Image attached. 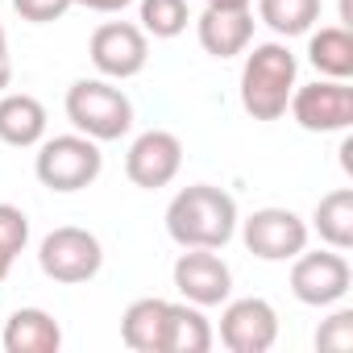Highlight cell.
Masks as SVG:
<instances>
[{"label":"cell","mask_w":353,"mask_h":353,"mask_svg":"<svg viewBox=\"0 0 353 353\" xmlns=\"http://www.w3.org/2000/svg\"><path fill=\"white\" fill-rule=\"evenodd\" d=\"M88 54H92V67L104 79L125 83V79H133V75L145 71V63H150V38L133 21H104V26L92 30Z\"/></svg>","instance_id":"cell-9"},{"label":"cell","mask_w":353,"mask_h":353,"mask_svg":"<svg viewBox=\"0 0 353 353\" xmlns=\"http://www.w3.org/2000/svg\"><path fill=\"white\" fill-rule=\"evenodd\" d=\"M320 0H258V21L279 38H303L320 21Z\"/></svg>","instance_id":"cell-20"},{"label":"cell","mask_w":353,"mask_h":353,"mask_svg":"<svg viewBox=\"0 0 353 353\" xmlns=\"http://www.w3.org/2000/svg\"><path fill=\"white\" fill-rule=\"evenodd\" d=\"M71 5H79L88 13H121V9L133 5V0H71Z\"/></svg>","instance_id":"cell-26"},{"label":"cell","mask_w":353,"mask_h":353,"mask_svg":"<svg viewBox=\"0 0 353 353\" xmlns=\"http://www.w3.org/2000/svg\"><path fill=\"white\" fill-rule=\"evenodd\" d=\"M299 83V59L287 42H258L241 63V108L254 121H283Z\"/></svg>","instance_id":"cell-2"},{"label":"cell","mask_w":353,"mask_h":353,"mask_svg":"<svg viewBox=\"0 0 353 353\" xmlns=\"http://www.w3.org/2000/svg\"><path fill=\"white\" fill-rule=\"evenodd\" d=\"M237 229L245 250L262 262H291L299 250H307V237H312L307 221L295 208H279V204L250 212L245 221H237Z\"/></svg>","instance_id":"cell-7"},{"label":"cell","mask_w":353,"mask_h":353,"mask_svg":"<svg viewBox=\"0 0 353 353\" xmlns=\"http://www.w3.org/2000/svg\"><path fill=\"white\" fill-rule=\"evenodd\" d=\"M137 21L145 30V38H179L192 21L188 13V0H137Z\"/></svg>","instance_id":"cell-21"},{"label":"cell","mask_w":353,"mask_h":353,"mask_svg":"<svg viewBox=\"0 0 353 353\" xmlns=\"http://www.w3.org/2000/svg\"><path fill=\"white\" fill-rule=\"evenodd\" d=\"M0 345H5V353H59L63 349V328L46 307H17L5 320Z\"/></svg>","instance_id":"cell-15"},{"label":"cell","mask_w":353,"mask_h":353,"mask_svg":"<svg viewBox=\"0 0 353 353\" xmlns=\"http://www.w3.org/2000/svg\"><path fill=\"white\" fill-rule=\"evenodd\" d=\"M170 279L196 307H221L233 295V270L221 258V250H183L170 266Z\"/></svg>","instance_id":"cell-12"},{"label":"cell","mask_w":353,"mask_h":353,"mask_svg":"<svg viewBox=\"0 0 353 353\" xmlns=\"http://www.w3.org/2000/svg\"><path fill=\"white\" fill-rule=\"evenodd\" d=\"M316 349L320 353H349L353 349V307H336L316 328Z\"/></svg>","instance_id":"cell-22"},{"label":"cell","mask_w":353,"mask_h":353,"mask_svg":"<svg viewBox=\"0 0 353 353\" xmlns=\"http://www.w3.org/2000/svg\"><path fill=\"white\" fill-rule=\"evenodd\" d=\"M67 121L75 125V133L92 137V141H121L133 129V100L104 75L96 79H75L67 88Z\"/></svg>","instance_id":"cell-3"},{"label":"cell","mask_w":353,"mask_h":353,"mask_svg":"<svg viewBox=\"0 0 353 353\" xmlns=\"http://www.w3.org/2000/svg\"><path fill=\"white\" fill-rule=\"evenodd\" d=\"M254 9H225V5H208L196 17V38L204 46V54L212 59H237L254 46Z\"/></svg>","instance_id":"cell-13"},{"label":"cell","mask_w":353,"mask_h":353,"mask_svg":"<svg viewBox=\"0 0 353 353\" xmlns=\"http://www.w3.org/2000/svg\"><path fill=\"white\" fill-rule=\"evenodd\" d=\"M287 112L303 133H345L353 125V88L349 79L295 83Z\"/></svg>","instance_id":"cell-8"},{"label":"cell","mask_w":353,"mask_h":353,"mask_svg":"<svg viewBox=\"0 0 353 353\" xmlns=\"http://www.w3.org/2000/svg\"><path fill=\"white\" fill-rule=\"evenodd\" d=\"M9 270H13V258H9L5 250H0V283H5V279H9Z\"/></svg>","instance_id":"cell-28"},{"label":"cell","mask_w":353,"mask_h":353,"mask_svg":"<svg viewBox=\"0 0 353 353\" xmlns=\"http://www.w3.org/2000/svg\"><path fill=\"white\" fill-rule=\"evenodd\" d=\"M353 266L341 250H299L291 258V295L307 307H332L349 295Z\"/></svg>","instance_id":"cell-6"},{"label":"cell","mask_w":353,"mask_h":353,"mask_svg":"<svg viewBox=\"0 0 353 353\" xmlns=\"http://www.w3.org/2000/svg\"><path fill=\"white\" fill-rule=\"evenodd\" d=\"M46 104L30 92H0V141L13 150H34L46 137Z\"/></svg>","instance_id":"cell-14"},{"label":"cell","mask_w":353,"mask_h":353,"mask_svg":"<svg viewBox=\"0 0 353 353\" xmlns=\"http://www.w3.org/2000/svg\"><path fill=\"white\" fill-rule=\"evenodd\" d=\"M13 83V54H9V34L0 26V92Z\"/></svg>","instance_id":"cell-25"},{"label":"cell","mask_w":353,"mask_h":353,"mask_svg":"<svg viewBox=\"0 0 353 353\" xmlns=\"http://www.w3.org/2000/svg\"><path fill=\"white\" fill-rule=\"evenodd\" d=\"M237 200L216 183H192L166 204V233L179 250H225L237 237Z\"/></svg>","instance_id":"cell-1"},{"label":"cell","mask_w":353,"mask_h":353,"mask_svg":"<svg viewBox=\"0 0 353 353\" xmlns=\"http://www.w3.org/2000/svg\"><path fill=\"white\" fill-rule=\"evenodd\" d=\"M279 341V312L262 295H241L221 303V345L229 353H266Z\"/></svg>","instance_id":"cell-10"},{"label":"cell","mask_w":353,"mask_h":353,"mask_svg":"<svg viewBox=\"0 0 353 353\" xmlns=\"http://www.w3.org/2000/svg\"><path fill=\"white\" fill-rule=\"evenodd\" d=\"M312 229L328 250H353V188H332L312 212Z\"/></svg>","instance_id":"cell-19"},{"label":"cell","mask_w":353,"mask_h":353,"mask_svg":"<svg viewBox=\"0 0 353 353\" xmlns=\"http://www.w3.org/2000/svg\"><path fill=\"white\" fill-rule=\"evenodd\" d=\"M216 341L204 307L196 303H170L166 307V336H162V353H208Z\"/></svg>","instance_id":"cell-17"},{"label":"cell","mask_w":353,"mask_h":353,"mask_svg":"<svg viewBox=\"0 0 353 353\" xmlns=\"http://www.w3.org/2000/svg\"><path fill=\"white\" fill-rule=\"evenodd\" d=\"M38 266L46 279L63 283V287H79L92 283L104 266V245L96 233L79 229V225H59L38 241Z\"/></svg>","instance_id":"cell-5"},{"label":"cell","mask_w":353,"mask_h":353,"mask_svg":"<svg viewBox=\"0 0 353 353\" xmlns=\"http://www.w3.org/2000/svg\"><path fill=\"white\" fill-rule=\"evenodd\" d=\"M307 63L320 71V79H349L353 75V34L345 26L307 30Z\"/></svg>","instance_id":"cell-18"},{"label":"cell","mask_w":353,"mask_h":353,"mask_svg":"<svg viewBox=\"0 0 353 353\" xmlns=\"http://www.w3.org/2000/svg\"><path fill=\"white\" fill-rule=\"evenodd\" d=\"M104 170V154L100 141L83 137V133H59V137H42L38 141V158H34V174L46 192L59 196H75L83 188H92Z\"/></svg>","instance_id":"cell-4"},{"label":"cell","mask_w":353,"mask_h":353,"mask_svg":"<svg viewBox=\"0 0 353 353\" xmlns=\"http://www.w3.org/2000/svg\"><path fill=\"white\" fill-rule=\"evenodd\" d=\"M30 245V216L17 204H0V250L17 258Z\"/></svg>","instance_id":"cell-23"},{"label":"cell","mask_w":353,"mask_h":353,"mask_svg":"<svg viewBox=\"0 0 353 353\" xmlns=\"http://www.w3.org/2000/svg\"><path fill=\"white\" fill-rule=\"evenodd\" d=\"M166 307H170V299H158V295L133 299V303L125 307V316H121V341H125L133 353H162Z\"/></svg>","instance_id":"cell-16"},{"label":"cell","mask_w":353,"mask_h":353,"mask_svg":"<svg viewBox=\"0 0 353 353\" xmlns=\"http://www.w3.org/2000/svg\"><path fill=\"white\" fill-rule=\"evenodd\" d=\"M183 170V141L170 129H145L129 141L125 154V174L129 183L141 192H158L166 183H174V174Z\"/></svg>","instance_id":"cell-11"},{"label":"cell","mask_w":353,"mask_h":353,"mask_svg":"<svg viewBox=\"0 0 353 353\" xmlns=\"http://www.w3.org/2000/svg\"><path fill=\"white\" fill-rule=\"evenodd\" d=\"M204 5H225V9H254V0H204Z\"/></svg>","instance_id":"cell-27"},{"label":"cell","mask_w":353,"mask_h":353,"mask_svg":"<svg viewBox=\"0 0 353 353\" xmlns=\"http://www.w3.org/2000/svg\"><path fill=\"white\" fill-rule=\"evenodd\" d=\"M71 9H75L71 0H13V13L30 26H50L59 17H67Z\"/></svg>","instance_id":"cell-24"}]
</instances>
